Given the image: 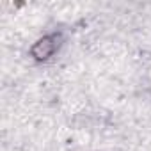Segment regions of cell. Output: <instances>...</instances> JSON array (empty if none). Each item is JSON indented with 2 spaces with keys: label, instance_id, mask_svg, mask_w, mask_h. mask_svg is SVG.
I'll return each instance as SVG.
<instances>
[{
  "label": "cell",
  "instance_id": "1",
  "mask_svg": "<svg viewBox=\"0 0 151 151\" xmlns=\"http://www.w3.org/2000/svg\"><path fill=\"white\" fill-rule=\"evenodd\" d=\"M60 43H62V36L60 34H57V32L45 34V36H41L39 39L34 41V45L29 50V55L36 62H46L59 52Z\"/></svg>",
  "mask_w": 151,
  "mask_h": 151
}]
</instances>
